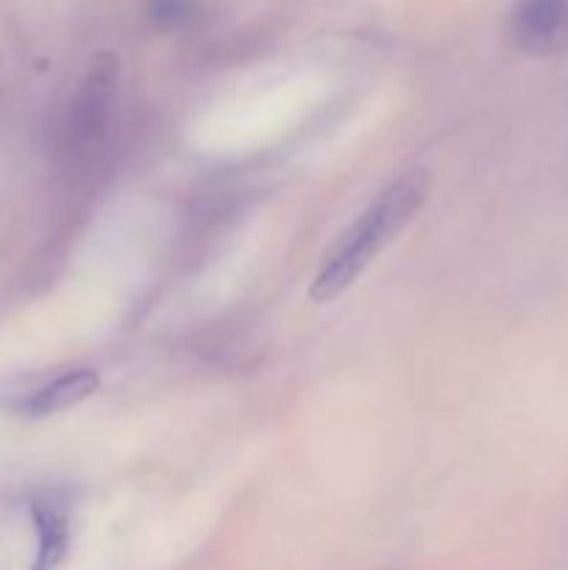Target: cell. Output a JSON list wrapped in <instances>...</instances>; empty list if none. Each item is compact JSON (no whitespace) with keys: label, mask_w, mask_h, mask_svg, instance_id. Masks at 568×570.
Returning a JSON list of instances; mask_svg holds the SVG:
<instances>
[{"label":"cell","mask_w":568,"mask_h":570,"mask_svg":"<svg viewBox=\"0 0 568 570\" xmlns=\"http://www.w3.org/2000/svg\"><path fill=\"white\" fill-rule=\"evenodd\" d=\"M429 189H432V178L427 170H410L379 189L371 204L326 250L310 287V298L315 304H332L351 284H356V278L379 259L384 248H390L401 237L412 217L423 209Z\"/></svg>","instance_id":"6da1fadb"},{"label":"cell","mask_w":568,"mask_h":570,"mask_svg":"<svg viewBox=\"0 0 568 570\" xmlns=\"http://www.w3.org/2000/svg\"><path fill=\"white\" fill-rule=\"evenodd\" d=\"M117 87H120V65L111 53L95 56L87 76L78 83L70 109V139L76 148H92L104 139L115 111Z\"/></svg>","instance_id":"7a4b0ae2"},{"label":"cell","mask_w":568,"mask_h":570,"mask_svg":"<svg viewBox=\"0 0 568 570\" xmlns=\"http://www.w3.org/2000/svg\"><path fill=\"white\" fill-rule=\"evenodd\" d=\"M507 33L521 53L535 59L562 53L568 48V0H518Z\"/></svg>","instance_id":"3957f363"},{"label":"cell","mask_w":568,"mask_h":570,"mask_svg":"<svg viewBox=\"0 0 568 570\" xmlns=\"http://www.w3.org/2000/svg\"><path fill=\"white\" fill-rule=\"evenodd\" d=\"M100 387V376L92 367H72V371L59 373L50 382L39 384L37 390L26 393L17 404V412L28 421H42V417L59 415V412L72 410L81 401L92 399Z\"/></svg>","instance_id":"277c9868"},{"label":"cell","mask_w":568,"mask_h":570,"mask_svg":"<svg viewBox=\"0 0 568 570\" xmlns=\"http://www.w3.org/2000/svg\"><path fill=\"white\" fill-rule=\"evenodd\" d=\"M33 532H37V554L31 570H56L70 546V521L56 501L39 499L31 504Z\"/></svg>","instance_id":"5b68a950"},{"label":"cell","mask_w":568,"mask_h":570,"mask_svg":"<svg viewBox=\"0 0 568 570\" xmlns=\"http://www.w3.org/2000/svg\"><path fill=\"white\" fill-rule=\"evenodd\" d=\"M145 20L161 31H182L193 28L204 17L200 0H145Z\"/></svg>","instance_id":"8992f818"}]
</instances>
